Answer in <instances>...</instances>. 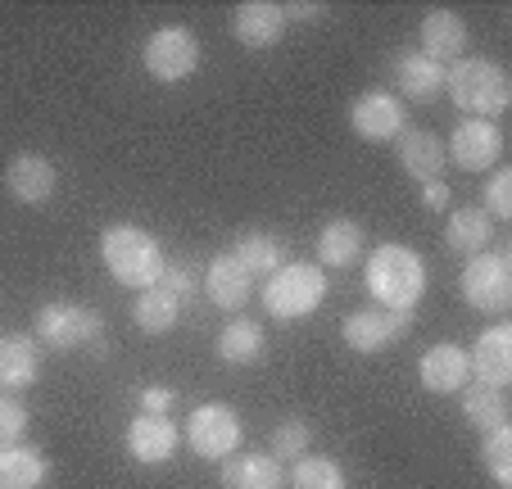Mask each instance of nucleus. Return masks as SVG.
<instances>
[{
	"label": "nucleus",
	"instance_id": "1",
	"mask_svg": "<svg viewBox=\"0 0 512 489\" xmlns=\"http://www.w3.org/2000/svg\"><path fill=\"white\" fill-rule=\"evenodd\" d=\"M445 91L467 118H481V123H494L512 105V77L485 55H463L458 64H449Z\"/></svg>",
	"mask_w": 512,
	"mask_h": 489
},
{
	"label": "nucleus",
	"instance_id": "2",
	"mask_svg": "<svg viewBox=\"0 0 512 489\" xmlns=\"http://www.w3.org/2000/svg\"><path fill=\"white\" fill-rule=\"evenodd\" d=\"M100 259H105L109 277L127 290H150L168 263L159 240L136 222H114V227L100 231Z\"/></svg>",
	"mask_w": 512,
	"mask_h": 489
},
{
	"label": "nucleus",
	"instance_id": "3",
	"mask_svg": "<svg viewBox=\"0 0 512 489\" xmlns=\"http://www.w3.org/2000/svg\"><path fill=\"white\" fill-rule=\"evenodd\" d=\"M368 295L377 299V308H413L426 295V263L413 245L386 240L368 254Z\"/></svg>",
	"mask_w": 512,
	"mask_h": 489
},
{
	"label": "nucleus",
	"instance_id": "4",
	"mask_svg": "<svg viewBox=\"0 0 512 489\" xmlns=\"http://www.w3.org/2000/svg\"><path fill=\"white\" fill-rule=\"evenodd\" d=\"M327 299V272L318 263H281L268 281H263V308L277 322H300L313 317Z\"/></svg>",
	"mask_w": 512,
	"mask_h": 489
},
{
	"label": "nucleus",
	"instance_id": "5",
	"mask_svg": "<svg viewBox=\"0 0 512 489\" xmlns=\"http://www.w3.org/2000/svg\"><path fill=\"white\" fill-rule=\"evenodd\" d=\"M105 340V317L91 304H78V299H50V304L37 308V345L46 349H91Z\"/></svg>",
	"mask_w": 512,
	"mask_h": 489
},
{
	"label": "nucleus",
	"instance_id": "6",
	"mask_svg": "<svg viewBox=\"0 0 512 489\" xmlns=\"http://www.w3.org/2000/svg\"><path fill=\"white\" fill-rule=\"evenodd\" d=\"M463 286V299L476 308V313H490V317H503L512 308V254L499 250V254H472L458 277Z\"/></svg>",
	"mask_w": 512,
	"mask_h": 489
},
{
	"label": "nucleus",
	"instance_id": "7",
	"mask_svg": "<svg viewBox=\"0 0 512 489\" xmlns=\"http://www.w3.org/2000/svg\"><path fill=\"white\" fill-rule=\"evenodd\" d=\"M141 59H145V73L155 77V82L173 87V82H186L200 68V37L191 28H182V23H168V28L150 32Z\"/></svg>",
	"mask_w": 512,
	"mask_h": 489
},
{
	"label": "nucleus",
	"instance_id": "8",
	"mask_svg": "<svg viewBox=\"0 0 512 489\" xmlns=\"http://www.w3.org/2000/svg\"><path fill=\"white\" fill-rule=\"evenodd\" d=\"M186 444L191 453L209 462H223L241 449V417L227 403H200L191 417H186Z\"/></svg>",
	"mask_w": 512,
	"mask_h": 489
},
{
	"label": "nucleus",
	"instance_id": "9",
	"mask_svg": "<svg viewBox=\"0 0 512 489\" xmlns=\"http://www.w3.org/2000/svg\"><path fill=\"white\" fill-rule=\"evenodd\" d=\"M413 326V308H354L340 322V336L354 354H381Z\"/></svg>",
	"mask_w": 512,
	"mask_h": 489
},
{
	"label": "nucleus",
	"instance_id": "10",
	"mask_svg": "<svg viewBox=\"0 0 512 489\" xmlns=\"http://www.w3.org/2000/svg\"><path fill=\"white\" fill-rule=\"evenodd\" d=\"M349 127H354L363 141H399L408 132V114H404V100L395 91H363L349 109Z\"/></svg>",
	"mask_w": 512,
	"mask_h": 489
},
{
	"label": "nucleus",
	"instance_id": "11",
	"mask_svg": "<svg viewBox=\"0 0 512 489\" xmlns=\"http://www.w3.org/2000/svg\"><path fill=\"white\" fill-rule=\"evenodd\" d=\"M445 159L463 173H485L503 159V132L494 123H481V118H463L445 145Z\"/></svg>",
	"mask_w": 512,
	"mask_h": 489
},
{
	"label": "nucleus",
	"instance_id": "12",
	"mask_svg": "<svg viewBox=\"0 0 512 489\" xmlns=\"http://www.w3.org/2000/svg\"><path fill=\"white\" fill-rule=\"evenodd\" d=\"M182 449V426L173 417L159 413H136L127 422V453H132L141 467H164V462L177 458Z\"/></svg>",
	"mask_w": 512,
	"mask_h": 489
},
{
	"label": "nucleus",
	"instance_id": "13",
	"mask_svg": "<svg viewBox=\"0 0 512 489\" xmlns=\"http://www.w3.org/2000/svg\"><path fill=\"white\" fill-rule=\"evenodd\" d=\"M232 37L245 50H268L286 37V10L277 0H245L232 10Z\"/></svg>",
	"mask_w": 512,
	"mask_h": 489
},
{
	"label": "nucleus",
	"instance_id": "14",
	"mask_svg": "<svg viewBox=\"0 0 512 489\" xmlns=\"http://www.w3.org/2000/svg\"><path fill=\"white\" fill-rule=\"evenodd\" d=\"M417 381L431 394H458L467 381H472V363H467V349L454 345V340H440L422 354L417 363Z\"/></svg>",
	"mask_w": 512,
	"mask_h": 489
},
{
	"label": "nucleus",
	"instance_id": "15",
	"mask_svg": "<svg viewBox=\"0 0 512 489\" xmlns=\"http://www.w3.org/2000/svg\"><path fill=\"white\" fill-rule=\"evenodd\" d=\"M467 363H472L476 381L494 385V390H508V381H512V326L494 322L490 331H481L476 345L467 349Z\"/></svg>",
	"mask_w": 512,
	"mask_h": 489
},
{
	"label": "nucleus",
	"instance_id": "16",
	"mask_svg": "<svg viewBox=\"0 0 512 489\" xmlns=\"http://www.w3.org/2000/svg\"><path fill=\"white\" fill-rule=\"evenodd\" d=\"M254 286H259V281H254L250 272L241 268V259H236L232 250L213 254L209 268H204V295H209L218 308H227V313H236V308L250 304Z\"/></svg>",
	"mask_w": 512,
	"mask_h": 489
},
{
	"label": "nucleus",
	"instance_id": "17",
	"mask_svg": "<svg viewBox=\"0 0 512 489\" xmlns=\"http://www.w3.org/2000/svg\"><path fill=\"white\" fill-rule=\"evenodd\" d=\"M59 177H55V163L46 159V154H14L10 163H5V191L14 195L19 204H46L50 195H55Z\"/></svg>",
	"mask_w": 512,
	"mask_h": 489
},
{
	"label": "nucleus",
	"instance_id": "18",
	"mask_svg": "<svg viewBox=\"0 0 512 489\" xmlns=\"http://www.w3.org/2000/svg\"><path fill=\"white\" fill-rule=\"evenodd\" d=\"M395 154H399V168H404V177H413V182H440V173H445V141L435 132H426V127H408L404 136L395 141Z\"/></svg>",
	"mask_w": 512,
	"mask_h": 489
},
{
	"label": "nucleus",
	"instance_id": "19",
	"mask_svg": "<svg viewBox=\"0 0 512 489\" xmlns=\"http://www.w3.org/2000/svg\"><path fill=\"white\" fill-rule=\"evenodd\" d=\"M191 308V299L177 295L173 286H164V281H155L150 290H136V304H132V322L141 326L145 336H168L177 322H182V313Z\"/></svg>",
	"mask_w": 512,
	"mask_h": 489
},
{
	"label": "nucleus",
	"instance_id": "20",
	"mask_svg": "<svg viewBox=\"0 0 512 489\" xmlns=\"http://www.w3.org/2000/svg\"><path fill=\"white\" fill-rule=\"evenodd\" d=\"M41 372V345L37 336L28 331H10L0 336V390L14 394V390H28Z\"/></svg>",
	"mask_w": 512,
	"mask_h": 489
},
{
	"label": "nucleus",
	"instance_id": "21",
	"mask_svg": "<svg viewBox=\"0 0 512 489\" xmlns=\"http://www.w3.org/2000/svg\"><path fill=\"white\" fill-rule=\"evenodd\" d=\"M422 55L435 64H458L467 55V23L454 10H431L422 19Z\"/></svg>",
	"mask_w": 512,
	"mask_h": 489
},
{
	"label": "nucleus",
	"instance_id": "22",
	"mask_svg": "<svg viewBox=\"0 0 512 489\" xmlns=\"http://www.w3.org/2000/svg\"><path fill=\"white\" fill-rule=\"evenodd\" d=\"M223 489H286V467L272 453H232L223 458Z\"/></svg>",
	"mask_w": 512,
	"mask_h": 489
},
{
	"label": "nucleus",
	"instance_id": "23",
	"mask_svg": "<svg viewBox=\"0 0 512 489\" xmlns=\"http://www.w3.org/2000/svg\"><path fill=\"white\" fill-rule=\"evenodd\" d=\"M50 458L37 444H10L0 449V489H46Z\"/></svg>",
	"mask_w": 512,
	"mask_h": 489
},
{
	"label": "nucleus",
	"instance_id": "24",
	"mask_svg": "<svg viewBox=\"0 0 512 489\" xmlns=\"http://www.w3.org/2000/svg\"><path fill=\"white\" fill-rule=\"evenodd\" d=\"M363 259V227L354 218H331L318 231V268H354Z\"/></svg>",
	"mask_w": 512,
	"mask_h": 489
},
{
	"label": "nucleus",
	"instance_id": "25",
	"mask_svg": "<svg viewBox=\"0 0 512 489\" xmlns=\"http://www.w3.org/2000/svg\"><path fill=\"white\" fill-rule=\"evenodd\" d=\"M395 82L404 91V100H435L445 87V64H435L422 50H404L395 59Z\"/></svg>",
	"mask_w": 512,
	"mask_h": 489
},
{
	"label": "nucleus",
	"instance_id": "26",
	"mask_svg": "<svg viewBox=\"0 0 512 489\" xmlns=\"http://www.w3.org/2000/svg\"><path fill=\"white\" fill-rule=\"evenodd\" d=\"M213 349H218V358L232 367H250L263 358V349H268V336H263V326L250 322V317H232V322L218 331V340H213Z\"/></svg>",
	"mask_w": 512,
	"mask_h": 489
},
{
	"label": "nucleus",
	"instance_id": "27",
	"mask_svg": "<svg viewBox=\"0 0 512 489\" xmlns=\"http://www.w3.org/2000/svg\"><path fill=\"white\" fill-rule=\"evenodd\" d=\"M494 240V222L485 218V209H476V204H467V209H454L445 222V245L454 254H485Z\"/></svg>",
	"mask_w": 512,
	"mask_h": 489
},
{
	"label": "nucleus",
	"instance_id": "28",
	"mask_svg": "<svg viewBox=\"0 0 512 489\" xmlns=\"http://www.w3.org/2000/svg\"><path fill=\"white\" fill-rule=\"evenodd\" d=\"M463 399V417L476 426V431H494V426H508V390H494L485 381H467L458 390Z\"/></svg>",
	"mask_w": 512,
	"mask_h": 489
},
{
	"label": "nucleus",
	"instance_id": "29",
	"mask_svg": "<svg viewBox=\"0 0 512 489\" xmlns=\"http://www.w3.org/2000/svg\"><path fill=\"white\" fill-rule=\"evenodd\" d=\"M232 254L241 259V268L250 272L254 281L272 277V272L286 263V250H281V240L272 236V231H245V236L232 245Z\"/></svg>",
	"mask_w": 512,
	"mask_h": 489
},
{
	"label": "nucleus",
	"instance_id": "30",
	"mask_svg": "<svg viewBox=\"0 0 512 489\" xmlns=\"http://www.w3.org/2000/svg\"><path fill=\"white\" fill-rule=\"evenodd\" d=\"M286 485H290V489H349V485H345V471H340V462L318 458V453H304V458H295V467H290Z\"/></svg>",
	"mask_w": 512,
	"mask_h": 489
},
{
	"label": "nucleus",
	"instance_id": "31",
	"mask_svg": "<svg viewBox=\"0 0 512 489\" xmlns=\"http://www.w3.org/2000/svg\"><path fill=\"white\" fill-rule=\"evenodd\" d=\"M481 462L503 489L512 485V426H494L481 440Z\"/></svg>",
	"mask_w": 512,
	"mask_h": 489
},
{
	"label": "nucleus",
	"instance_id": "32",
	"mask_svg": "<svg viewBox=\"0 0 512 489\" xmlns=\"http://www.w3.org/2000/svg\"><path fill=\"white\" fill-rule=\"evenodd\" d=\"M309 444H313L309 422H304V417H286V422L272 431L268 453H272L277 462H295V458H304V453H309Z\"/></svg>",
	"mask_w": 512,
	"mask_h": 489
},
{
	"label": "nucleus",
	"instance_id": "33",
	"mask_svg": "<svg viewBox=\"0 0 512 489\" xmlns=\"http://www.w3.org/2000/svg\"><path fill=\"white\" fill-rule=\"evenodd\" d=\"M485 218L490 222H508L512 218V173L508 168H499V173L485 182Z\"/></svg>",
	"mask_w": 512,
	"mask_h": 489
},
{
	"label": "nucleus",
	"instance_id": "34",
	"mask_svg": "<svg viewBox=\"0 0 512 489\" xmlns=\"http://www.w3.org/2000/svg\"><path fill=\"white\" fill-rule=\"evenodd\" d=\"M23 435H28V408L14 394H0V449L23 444Z\"/></svg>",
	"mask_w": 512,
	"mask_h": 489
},
{
	"label": "nucleus",
	"instance_id": "35",
	"mask_svg": "<svg viewBox=\"0 0 512 489\" xmlns=\"http://www.w3.org/2000/svg\"><path fill=\"white\" fill-rule=\"evenodd\" d=\"M173 403H177V394L168 390V385H150V390L141 394V413H159V417H168V413H173Z\"/></svg>",
	"mask_w": 512,
	"mask_h": 489
},
{
	"label": "nucleus",
	"instance_id": "36",
	"mask_svg": "<svg viewBox=\"0 0 512 489\" xmlns=\"http://www.w3.org/2000/svg\"><path fill=\"white\" fill-rule=\"evenodd\" d=\"M449 200H454V195H449L445 177H440V182H426V186H422V204H426L431 213H445V209H449Z\"/></svg>",
	"mask_w": 512,
	"mask_h": 489
},
{
	"label": "nucleus",
	"instance_id": "37",
	"mask_svg": "<svg viewBox=\"0 0 512 489\" xmlns=\"http://www.w3.org/2000/svg\"><path fill=\"white\" fill-rule=\"evenodd\" d=\"M281 10H286V23L295 19V23H313L322 14V5L318 0H290V5H281Z\"/></svg>",
	"mask_w": 512,
	"mask_h": 489
}]
</instances>
